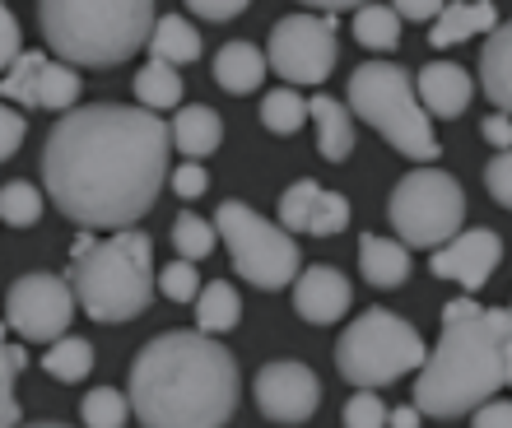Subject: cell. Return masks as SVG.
I'll return each mask as SVG.
<instances>
[{
    "mask_svg": "<svg viewBox=\"0 0 512 428\" xmlns=\"http://www.w3.org/2000/svg\"><path fill=\"white\" fill-rule=\"evenodd\" d=\"M173 131L149 107H70L42 145L47 201L80 228H135L168 182Z\"/></svg>",
    "mask_w": 512,
    "mask_h": 428,
    "instance_id": "1",
    "label": "cell"
},
{
    "mask_svg": "<svg viewBox=\"0 0 512 428\" xmlns=\"http://www.w3.org/2000/svg\"><path fill=\"white\" fill-rule=\"evenodd\" d=\"M70 289L94 321H131L154 303V247L140 228H122L108 242H94L84 228L70 247Z\"/></svg>",
    "mask_w": 512,
    "mask_h": 428,
    "instance_id": "5",
    "label": "cell"
},
{
    "mask_svg": "<svg viewBox=\"0 0 512 428\" xmlns=\"http://www.w3.org/2000/svg\"><path fill=\"white\" fill-rule=\"evenodd\" d=\"M387 219L405 247H443L466 224V191L443 168H419L396 182Z\"/></svg>",
    "mask_w": 512,
    "mask_h": 428,
    "instance_id": "8",
    "label": "cell"
},
{
    "mask_svg": "<svg viewBox=\"0 0 512 428\" xmlns=\"http://www.w3.org/2000/svg\"><path fill=\"white\" fill-rule=\"evenodd\" d=\"M354 38H359V47H368V52H391L396 42H401V14L391 10V5H359L354 10Z\"/></svg>",
    "mask_w": 512,
    "mask_h": 428,
    "instance_id": "26",
    "label": "cell"
},
{
    "mask_svg": "<svg viewBox=\"0 0 512 428\" xmlns=\"http://www.w3.org/2000/svg\"><path fill=\"white\" fill-rule=\"evenodd\" d=\"M219 242V228L210 224V219H201V214H182L173 224V247L182 261H201V256L215 252Z\"/></svg>",
    "mask_w": 512,
    "mask_h": 428,
    "instance_id": "31",
    "label": "cell"
},
{
    "mask_svg": "<svg viewBox=\"0 0 512 428\" xmlns=\"http://www.w3.org/2000/svg\"><path fill=\"white\" fill-rule=\"evenodd\" d=\"M159 289H163V298H173V303H196V294H201L196 261H182V256H177L173 266H163L159 270Z\"/></svg>",
    "mask_w": 512,
    "mask_h": 428,
    "instance_id": "34",
    "label": "cell"
},
{
    "mask_svg": "<svg viewBox=\"0 0 512 428\" xmlns=\"http://www.w3.org/2000/svg\"><path fill=\"white\" fill-rule=\"evenodd\" d=\"M42 368H47L56 382H84V377L94 373V345H89L84 335H61V340L47 345Z\"/></svg>",
    "mask_w": 512,
    "mask_h": 428,
    "instance_id": "25",
    "label": "cell"
},
{
    "mask_svg": "<svg viewBox=\"0 0 512 428\" xmlns=\"http://www.w3.org/2000/svg\"><path fill=\"white\" fill-rule=\"evenodd\" d=\"M135 98L149 112H168V107L182 103V75L177 66H163V61H149L140 75H135Z\"/></svg>",
    "mask_w": 512,
    "mask_h": 428,
    "instance_id": "27",
    "label": "cell"
},
{
    "mask_svg": "<svg viewBox=\"0 0 512 428\" xmlns=\"http://www.w3.org/2000/svg\"><path fill=\"white\" fill-rule=\"evenodd\" d=\"M219 242L229 247L233 270L243 275L252 289H284L298 275V242L289 228L270 224L256 210H247L243 201L219 205Z\"/></svg>",
    "mask_w": 512,
    "mask_h": 428,
    "instance_id": "9",
    "label": "cell"
},
{
    "mask_svg": "<svg viewBox=\"0 0 512 428\" xmlns=\"http://www.w3.org/2000/svg\"><path fill=\"white\" fill-rule=\"evenodd\" d=\"M14 359L5 345V321H0V428H19V401H14Z\"/></svg>",
    "mask_w": 512,
    "mask_h": 428,
    "instance_id": "35",
    "label": "cell"
},
{
    "mask_svg": "<svg viewBox=\"0 0 512 428\" xmlns=\"http://www.w3.org/2000/svg\"><path fill=\"white\" fill-rule=\"evenodd\" d=\"M303 5H312V10H322L336 19L340 10H359V5H368V0H303Z\"/></svg>",
    "mask_w": 512,
    "mask_h": 428,
    "instance_id": "45",
    "label": "cell"
},
{
    "mask_svg": "<svg viewBox=\"0 0 512 428\" xmlns=\"http://www.w3.org/2000/svg\"><path fill=\"white\" fill-rule=\"evenodd\" d=\"M308 117L317 126V149H322V159L331 163H345L354 154V112L350 103H336V98H308Z\"/></svg>",
    "mask_w": 512,
    "mask_h": 428,
    "instance_id": "18",
    "label": "cell"
},
{
    "mask_svg": "<svg viewBox=\"0 0 512 428\" xmlns=\"http://www.w3.org/2000/svg\"><path fill=\"white\" fill-rule=\"evenodd\" d=\"M508 387H512V312H508Z\"/></svg>",
    "mask_w": 512,
    "mask_h": 428,
    "instance_id": "47",
    "label": "cell"
},
{
    "mask_svg": "<svg viewBox=\"0 0 512 428\" xmlns=\"http://www.w3.org/2000/svg\"><path fill=\"white\" fill-rule=\"evenodd\" d=\"M168 131H173V145L182 149L191 163H196V159H205V154H215V149H219V140H224V121H219L215 107L191 103V107H182V112H177Z\"/></svg>",
    "mask_w": 512,
    "mask_h": 428,
    "instance_id": "22",
    "label": "cell"
},
{
    "mask_svg": "<svg viewBox=\"0 0 512 428\" xmlns=\"http://www.w3.org/2000/svg\"><path fill=\"white\" fill-rule=\"evenodd\" d=\"M508 387V308L443 317V335L415 377L424 419H461Z\"/></svg>",
    "mask_w": 512,
    "mask_h": 428,
    "instance_id": "3",
    "label": "cell"
},
{
    "mask_svg": "<svg viewBox=\"0 0 512 428\" xmlns=\"http://www.w3.org/2000/svg\"><path fill=\"white\" fill-rule=\"evenodd\" d=\"M38 24L66 66H122L154 33V0H38Z\"/></svg>",
    "mask_w": 512,
    "mask_h": 428,
    "instance_id": "4",
    "label": "cell"
},
{
    "mask_svg": "<svg viewBox=\"0 0 512 428\" xmlns=\"http://www.w3.org/2000/svg\"><path fill=\"white\" fill-rule=\"evenodd\" d=\"M266 66L284 84H322L336 70V19L331 14H289L270 28Z\"/></svg>",
    "mask_w": 512,
    "mask_h": 428,
    "instance_id": "10",
    "label": "cell"
},
{
    "mask_svg": "<svg viewBox=\"0 0 512 428\" xmlns=\"http://www.w3.org/2000/svg\"><path fill=\"white\" fill-rule=\"evenodd\" d=\"M256 410L270 424H308L322 405V382L308 363L298 359H275L256 373Z\"/></svg>",
    "mask_w": 512,
    "mask_h": 428,
    "instance_id": "12",
    "label": "cell"
},
{
    "mask_svg": "<svg viewBox=\"0 0 512 428\" xmlns=\"http://www.w3.org/2000/svg\"><path fill=\"white\" fill-rule=\"evenodd\" d=\"M415 94L429 117L452 121V117H461L466 103L475 98V80H471V70L452 66V61H433V66H424L415 75Z\"/></svg>",
    "mask_w": 512,
    "mask_h": 428,
    "instance_id": "16",
    "label": "cell"
},
{
    "mask_svg": "<svg viewBox=\"0 0 512 428\" xmlns=\"http://www.w3.org/2000/svg\"><path fill=\"white\" fill-rule=\"evenodd\" d=\"M80 419H84V428H126V419H131V401L112 387H94L80 401Z\"/></svg>",
    "mask_w": 512,
    "mask_h": 428,
    "instance_id": "30",
    "label": "cell"
},
{
    "mask_svg": "<svg viewBox=\"0 0 512 428\" xmlns=\"http://www.w3.org/2000/svg\"><path fill=\"white\" fill-rule=\"evenodd\" d=\"M424 359H429L424 335L387 308H368L364 317L354 321V326H345L336 340L340 377L354 382L359 391H378L405 373H419Z\"/></svg>",
    "mask_w": 512,
    "mask_h": 428,
    "instance_id": "7",
    "label": "cell"
},
{
    "mask_svg": "<svg viewBox=\"0 0 512 428\" xmlns=\"http://www.w3.org/2000/svg\"><path fill=\"white\" fill-rule=\"evenodd\" d=\"M485 187L494 201L512 210V149H499V154L485 163Z\"/></svg>",
    "mask_w": 512,
    "mask_h": 428,
    "instance_id": "37",
    "label": "cell"
},
{
    "mask_svg": "<svg viewBox=\"0 0 512 428\" xmlns=\"http://www.w3.org/2000/svg\"><path fill=\"white\" fill-rule=\"evenodd\" d=\"M0 98L24 107H52V112H70V103L80 98V75L66 61H52L42 52H19L5 75H0Z\"/></svg>",
    "mask_w": 512,
    "mask_h": 428,
    "instance_id": "13",
    "label": "cell"
},
{
    "mask_svg": "<svg viewBox=\"0 0 512 428\" xmlns=\"http://www.w3.org/2000/svg\"><path fill=\"white\" fill-rule=\"evenodd\" d=\"M359 270H364V280L373 289H396V284L410 280V252H405V242L396 238H373L364 233L359 238Z\"/></svg>",
    "mask_w": 512,
    "mask_h": 428,
    "instance_id": "21",
    "label": "cell"
},
{
    "mask_svg": "<svg viewBox=\"0 0 512 428\" xmlns=\"http://www.w3.org/2000/svg\"><path fill=\"white\" fill-rule=\"evenodd\" d=\"M499 261H503V238L494 228H461L457 238L443 242L429 256V270L438 280H452L471 294V289H485V280L499 270Z\"/></svg>",
    "mask_w": 512,
    "mask_h": 428,
    "instance_id": "14",
    "label": "cell"
},
{
    "mask_svg": "<svg viewBox=\"0 0 512 428\" xmlns=\"http://www.w3.org/2000/svg\"><path fill=\"white\" fill-rule=\"evenodd\" d=\"M19 52H24V38H19V19L10 14V5L0 0V75L19 61Z\"/></svg>",
    "mask_w": 512,
    "mask_h": 428,
    "instance_id": "38",
    "label": "cell"
},
{
    "mask_svg": "<svg viewBox=\"0 0 512 428\" xmlns=\"http://www.w3.org/2000/svg\"><path fill=\"white\" fill-rule=\"evenodd\" d=\"M238 321H243V298H238L233 284L215 280L196 294V326H201L205 335H224V331H233Z\"/></svg>",
    "mask_w": 512,
    "mask_h": 428,
    "instance_id": "24",
    "label": "cell"
},
{
    "mask_svg": "<svg viewBox=\"0 0 512 428\" xmlns=\"http://www.w3.org/2000/svg\"><path fill=\"white\" fill-rule=\"evenodd\" d=\"M480 135H485L494 149H512V117H508V112H494V117H485Z\"/></svg>",
    "mask_w": 512,
    "mask_h": 428,
    "instance_id": "43",
    "label": "cell"
},
{
    "mask_svg": "<svg viewBox=\"0 0 512 428\" xmlns=\"http://www.w3.org/2000/svg\"><path fill=\"white\" fill-rule=\"evenodd\" d=\"M471 428H512V401H485V405H475Z\"/></svg>",
    "mask_w": 512,
    "mask_h": 428,
    "instance_id": "42",
    "label": "cell"
},
{
    "mask_svg": "<svg viewBox=\"0 0 512 428\" xmlns=\"http://www.w3.org/2000/svg\"><path fill=\"white\" fill-rule=\"evenodd\" d=\"M350 112L364 117L373 131L387 140L391 149H401L405 159L433 163L438 159V135H433V117L424 112L415 94V80L405 75V66L391 61H368L350 75Z\"/></svg>",
    "mask_w": 512,
    "mask_h": 428,
    "instance_id": "6",
    "label": "cell"
},
{
    "mask_svg": "<svg viewBox=\"0 0 512 428\" xmlns=\"http://www.w3.org/2000/svg\"><path fill=\"white\" fill-rule=\"evenodd\" d=\"M419 419H424V415H419L415 405H401V410H391V415H387V424L391 428H419Z\"/></svg>",
    "mask_w": 512,
    "mask_h": 428,
    "instance_id": "46",
    "label": "cell"
},
{
    "mask_svg": "<svg viewBox=\"0 0 512 428\" xmlns=\"http://www.w3.org/2000/svg\"><path fill=\"white\" fill-rule=\"evenodd\" d=\"M499 28V10H494V0H447L443 14L433 19L429 28V42L443 52V47H457V42L475 38V33H494Z\"/></svg>",
    "mask_w": 512,
    "mask_h": 428,
    "instance_id": "17",
    "label": "cell"
},
{
    "mask_svg": "<svg viewBox=\"0 0 512 428\" xmlns=\"http://www.w3.org/2000/svg\"><path fill=\"white\" fill-rule=\"evenodd\" d=\"M24 117H19V112H14V107H5L0 103V163L5 159H14V154H19V145H24Z\"/></svg>",
    "mask_w": 512,
    "mask_h": 428,
    "instance_id": "39",
    "label": "cell"
},
{
    "mask_svg": "<svg viewBox=\"0 0 512 428\" xmlns=\"http://www.w3.org/2000/svg\"><path fill=\"white\" fill-rule=\"evenodd\" d=\"M480 89L499 112L512 117V24H499L480 52Z\"/></svg>",
    "mask_w": 512,
    "mask_h": 428,
    "instance_id": "19",
    "label": "cell"
},
{
    "mask_svg": "<svg viewBox=\"0 0 512 428\" xmlns=\"http://www.w3.org/2000/svg\"><path fill=\"white\" fill-rule=\"evenodd\" d=\"M42 219V191L33 182H5L0 187V224L33 228Z\"/></svg>",
    "mask_w": 512,
    "mask_h": 428,
    "instance_id": "29",
    "label": "cell"
},
{
    "mask_svg": "<svg viewBox=\"0 0 512 428\" xmlns=\"http://www.w3.org/2000/svg\"><path fill=\"white\" fill-rule=\"evenodd\" d=\"M317 196H322V187H317L312 177L294 182V187L280 196V228H289V233H308V219H312Z\"/></svg>",
    "mask_w": 512,
    "mask_h": 428,
    "instance_id": "32",
    "label": "cell"
},
{
    "mask_svg": "<svg viewBox=\"0 0 512 428\" xmlns=\"http://www.w3.org/2000/svg\"><path fill=\"white\" fill-rule=\"evenodd\" d=\"M24 428H66V424H24Z\"/></svg>",
    "mask_w": 512,
    "mask_h": 428,
    "instance_id": "48",
    "label": "cell"
},
{
    "mask_svg": "<svg viewBox=\"0 0 512 428\" xmlns=\"http://www.w3.org/2000/svg\"><path fill=\"white\" fill-rule=\"evenodd\" d=\"M168 182H173V191L182 201H196V196H205V187H210V177H205L201 163H182L177 173H168Z\"/></svg>",
    "mask_w": 512,
    "mask_h": 428,
    "instance_id": "40",
    "label": "cell"
},
{
    "mask_svg": "<svg viewBox=\"0 0 512 428\" xmlns=\"http://www.w3.org/2000/svg\"><path fill=\"white\" fill-rule=\"evenodd\" d=\"M247 5H252V0H187V10L201 14V19H210V24H219V19H238Z\"/></svg>",
    "mask_w": 512,
    "mask_h": 428,
    "instance_id": "41",
    "label": "cell"
},
{
    "mask_svg": "<svg viewBox=\"0 0 512 428\" xmlns=\"http://www.w3.org/2000/svg\"><path fill=\"white\" fill-rule=\"evenodd\" d=\"M350 228V201L340 191H322L317 205H312V219H308V233L317 238H331V233H345Z\"/></svg>",
    "mask_w": 512,
    "mask_h": 428,
    "instance_id": "33",
    "label": "cell"
},
{
    "mask_svg": "<svg viewBox=\"0 0 512 428\" xmlns=\"http://www.w3.org/2000/svg\"><path fill=\"white\" fill-rule=\"evenodd\" d=\"M350 280L331 266H308L294 284V312L312 326H336L345 312H350Z\"/></svg>",
    "mask_w": 512,
    "mask_h": 428,
    "instance_id": "15",
    "label": "cell"
},
{
    "mask_svg": "<svg viewBox=\"0 0 512 428\" xmlns=\"http://www.w3.org/2000/svg\"><path fill=\"white\" fill-rule=\"evenodd\" d=\"M447 0H391V10L401 19H438Z\"/></svg>",
    "mask_w": 512,
    "mask_h": 428,
    "instance_id": "44",
    "label": "cell"
},
{
    "mask_svg": "<svg viewBox=\"0 0 512 428\" xmlns=\"http://www.w3.org/2000/svg\"><path fill=\"white\" fill-rule=\"evenodd\" d=\"M238 359L205 331H168L131 363V401L145 428H224L238 410Z\"/></svg>",
    "mask_w": 512,
    "mask_h": 428,
    "instance_id": "2",
    "label": "cell"
},
{
    "mask_svg": "<svg viewBox=\"0 0 512 428\" xmlns=\"http://www.w3.org/2000/svg\"><path fill=\"white\" fill-rule=\"evenodd\" d=\"M303 121H308V98H298L294 84H284V89H270L266 103H261V126H266V131L294 135Z\"/></svg>",
    "mask_w": 512,
    "mask_h": 428,
    "instance_id": "28",
    "label": "cell"
},
{
    "mask_svg": "<svg viewBox=\"0 0 512 428\" xmlns=\"http://www.w3.org/2000/svg\"><path fill=\"white\" fill-rule=\"evenodd\" d=\"M75 289L70 280L61 275H24V280L10 284V294H5V326L19 331L24 340L33 345H52L61 335H70V317H75Z\"/></svg>",
    "mask_w": 512,
    "mask_h": 428,
    "instance_id": "11",
    "label": "cell"
},
{
    "mask_svg": "<svg viewBox=\"0 0 512 428\" xmlns=\"http://www.w3.org/2000/svg\"><path fill=\"white\" fill-rule=\"evenodd\" d=\"M215 84L229 94H256L266 80V52H256L252 42H224L215 52Z\"/></svg>",
    "mask_w": 512,
    "mask_h": 428,
    "instance_id": "20",
    "label": "cell"
},
{
    "mask_svg": "<svg viewBox=\"0 0 512 428\" xmlns=\"http://www.w3.org/2000/svg\"><path fill=\"white\" fill-rule=\"evenodd\" d=\"M387 405L373 396V391H354L345 401V428H387Z\"/></svg>",
    "mask_w": 512,
    "mask_h": 428,
    "instance_id": "36",
    "label": "cell"
},
{
    "mask_svg": "<svg viewBox=\"0 0 512 428\" xmlns=\"http://www.w3.org/2000/svg\"><path fill=\"white\" fill-rule=\"evenodd\" d=\"M205 42L201 28H191L182 14H163L154 19V33H149V61H163V66H191L201 61Z\"/></svg>",
    "mask_w": 512,
    "mask_h": 428,
    "instance_id": "23",
    "label": "cell"
}]
</instances>
